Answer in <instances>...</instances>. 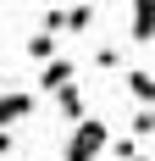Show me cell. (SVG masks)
Listing matches in <instances>:
<instances>
[{
  "label": "cell",
  "mask_w": 155,
  "mask_h": 161,
  "mask_svg": "<svg viewBox=\"0 0 155 161\" xmlns=\"http://www.w3.org/2000/svg\"><path fill=\"white\" fill-rule=\"evenodd\" d=\"M127 95L139 106H155V72H127Z\"/></svg>",
  "instance_id": "obj_7"
},
{
  "label": "cell",
  "mask_w": 155,
  "mask_h": 161,
  "mask_svg": "<svg viewBox=\"0 0 155 161\" xmlns=\"http://www.w3.org/2000/svg\"><path fill=\"white\" fill-rule=\"evenodd\" d=\"M72 72H78V67L67 61V56H56V61H45V67H39V89H45V95H56L61 83H72Z\"/></svg>",
  "instance_id": "obj_3"
},
{
  "label": "cell",
  "mask_w": 155,
  "mask_h": 161,
  "mask_svg": "<svg viewBox=\"0 0 155 161\" xmlns=\"http://www.w3.org/2000/svg\"><path fill=\"white\" fill-rule=\"evenodd\" d=\"M111 150V133L100 117H83V122H72V139H67V156L61 161H100Z\"/></svg>",
  "instance_id": "obj_1"
},
{
  "label": "cell",
  "mask_w": 155,
  "mask_h": 161,
  "mask_svg": "<svg viewBox=\"0 0 155 161\" xmlns=\"http://www.w3.org/2000/svg\"><path fill=\"white\" fill-rule=\"evenodd\" d=\"M11 156V128H0V161Z\"/></svg>",
  "instance_id": "obj_11"
},
{
  "label": "cell",
  "mask_w": 155,
  "mask_h": 161,
  "mask_svg": "<svg viewBox=\"0 0 155 161\" xmlns=\"http://www.w3.org/2000/svg\"><path fill=\"white\" fill-rule=\"evenodd\" d=\"M0 89H6V72H0Z\"/></svg>",
  "instance_id": "obj_13"
},
{
  "label": "cell",
  "mask_w": 155,
  "mask_h": 161,
  "mask_svg": "<svg viewBox=\"0 0 155 161\" xmlns=\"http://www.w3.org/2000/svg\"><path fill=\"white\" fill-rule=\"evenodd\" d=\"M133 39H139V45H150L155 39V0H133Z\"/></svg>",
  "instance_id": "obj_4"
},
{
  "label": "cell",
  "mask_w": 155,
  "mask_h": 161,
  "mask_svg": "<svg viewBox=\"0 0 155 161\" xmlns=\"http://www.w3.org/2000/svg\"><path fill=\"white\" fill-rule=\"evenodd\" d=\"M28 111H33V95H28V89H0V128L22 122Z\"/></svg>",
  "instance_id": "obj_2"
},
{
  "label": "cell",
  "mask_w": 155,
  "mask_h": 161,
  "mask_svg": "<svg viewBox=\"0 0 155 161\" xmlns=\"http://www.w3.org/2000/svg\"><path fill=\"white\" fill-rule=\"evenodd\" d=\"M89 22H94V6H89V0H83V6H67V33H83Z\"/></svg>",
  "instance_id": "obj_8"
},
{
  "label": "cell",
  "mask_w": 155,
  "mask_h": 161,
  "mask_svg": "<svg viewBox=\"0 0 155 161\" xmlns=\"http://www.w3.org/2000/svg\"><path fill=\"white\" fill-rule=\"evenodd\" d=\"M45 28L50 33H67V11H45Z\"/></svg>",
  "instance_id": "obj_10"
},
{
  "label": "cell",
  "mask_w": 155,
  "mask_h": 161,
  "mask_svg": "<svg viewBox=\"0 0 155 161\" xmlns=\"http://www.w3.org/2000/svg\"><path fill=\"white\" fill-rule=\"evenodd\" d=\"M67 6H83V0H67Z\"/></svg>",
  "instance_id": "obj_12"
},
{
  "label": "cell",
  "mask_w": 155,
  "mask_h": 161,
  "mask_svg": "<svg viewBox=\"0 0 155 161\" xmlns=\"http://www.w3.org/2000/svg\"><path fill=\"white\" fill-rule=\"evenodd\" d=\"M133 161H144V156H133Z\"/></svg>",
  "instance_id": "obj_14"
},
{
  "label": "cell",
  "mask_w": 155,
  "mask_h": 161,
  "mask_svg": "<svg viewBox=\"0 0 155 161\" xmlns=\"http://www.w3.org/2000/svg\"><path fill=\"white\" fill-rule=\"evenodd\" d=\"M28 61H39V67L56 61V33H50V28H39V33L28 39Z\"/></svg>",
  "instance_id": "obj_6"
},
{
  "label": "cell",
  "mask_w": 155,
  "mask_h": 161,
  "mask_svg": "<svg viewBox=\"0 0 155 161\" xmlns=\"http://www.w3.org/2000/svg\"><path fill=\"white\" fill-rule=\"evenodd\" d=\"M111 156H116V161H133V156H139V139H116Z\"/></svg>",
  "instance_id": "obj_9"
},
{
  "label": "cell",
  "mask_w": 155,
  "mask_h": 161,
  "mask_svg": "<svg viewBox=\"0 0 155 161\" xmlns=\"http://www.w3.org/2000/svg\"><path fill=\"white\" fill-rule=\"evenodd\" d=\"M56 111H61L67 122H83V89H78V83H61V89H56Z\"/></svg>",
  "instance_id": "obj_5"
}]
</instances>
